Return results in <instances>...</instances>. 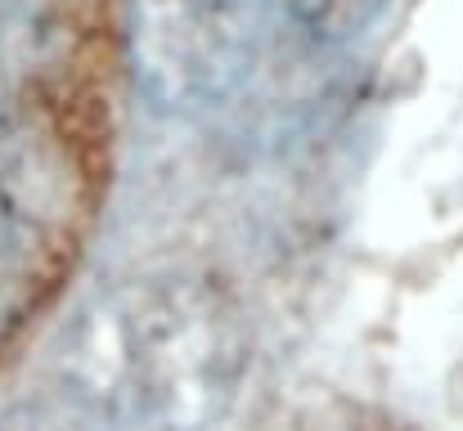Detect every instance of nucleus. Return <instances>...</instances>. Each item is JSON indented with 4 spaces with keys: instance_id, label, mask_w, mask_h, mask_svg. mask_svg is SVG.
<instances>
[{
    "instance_id": "nucleus-1",
    "label": "nucleus",
    "mask_w": 463,
    "mask_h": 431,
    "mask_svg": "<svg viewBox=\"0 0 463 431\" xmlns=\"http://www.w3.org/2000/svg\"><path fill=\"white\" fill-rule=\"evenodd\" d=\"M113 18L77 0L50 59L0 99V364L72 284L113 180Z\"/></svg>"
},
{
    "instance_id": "nucleus-2",
    "label": "nucleus",
    "mask_w": 463,
    "mask_h": 431,
    "mask_svg": "<svg viewBox=\"0 0 463 431\" xmlns=\"http://www.w3.org/2000/svg\"><path fill=\"white\" fill-rule=\"evenodd\" d=\"M243 378V328L207 279L162 275L113 292L77 337V387L109 427L198 431Z\"/></svg>"
},
{
    "instance_id": "nucleus-3",
    "label": "nucleus",
    "mask_w": 463,
    "mask_h": 431,
    "mask_svg": "<svg viewBox=\"0 0 463 431\" xmlns=\"http://www.w3.org/2000/svg\"><path fill=\"white\" fill-rule=\"evenodd\" d=\"M270 0H136L131 54L157 108L194 113L252 72Z\"/></svg>"
},
{
    "instance_id": "nucleus-4",
    "label": "nucleus",
    "mask_w": 463,
    "mask_h": 431,
    "mask_svg": "<svg viewBox=\"0 0 463 431\" xmlns=\"http://www.w3.org/2000/svg\"><path fill=\"white\" fill-rule=\"evenodd\" d=\"M387 0H270V9L315 50H337L355 41Z\"/></svg>"
},
{
    "instance_id": "nucleus-5",
    "label": "nucleus",
    "mask_w": 463,
    "mask_h": 431,
    "mask_svg": "<svg viewBox=\"0 0 463 431\" xmlns=\"http://www.w3.org/2000/svg\"><path fill=\"white\" fill-rule=\"evenodd\" d=\"M0 431H109L99 409L77 387H50L32 391L0 409Z\"/></svg>"
}]
</instances>
